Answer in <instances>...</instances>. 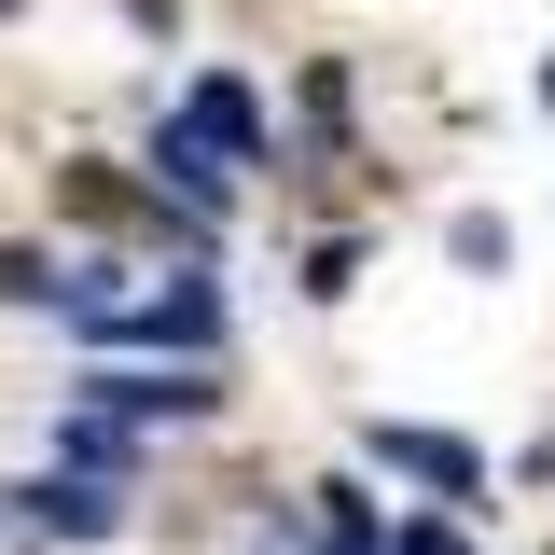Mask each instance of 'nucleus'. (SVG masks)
Wrapping results in <instances>:
<instances>
[{
  "instance_id": "nucleus-1",
  "label": "nucleus",
  "mask_w": 555,
  "mask_h": 555,
  "mask_svg": "<svg viewBox=\"0 0 555 555\" xmlns=\"http://www.w3.org/2000/svg\"><path fill=\"white\" fill-rule=\"evenodd\" d=\"M83 334H98V347H181V361H208V347H222V292H208V278H167V292H112Z\"/></svg>"
},
{
  "instance_id": "nucleus-2",
  "label": "nucleus",
  "mask_w": 555,
  "mask_h": 555,
  "mask_svg": "<svg viewBox=\"0 0 555 555\" xmlns=\"http://www.w3.org/2000/svg\"><path fill=\"white\" fill-rule=\"evenodd\" d=\"M181 139H195L208 167H264V98H250L236 69H195V98H181Z\"/></svg>"
},
{
  "instance_id": "nucleus-3",
  "label": "nucleus",
  "mask_w": 555,
  "mask_h": 555,
  "mask_svg": "<svg viewBox=\"0 0 555 555\" xmlns=\"http://www.w3.org/2000/svg\"><path fill=\"white\" fill-rule=\"evenodd\" d=\"M361 444H375L389 473H416V486H430V500H473V486H486V459H473V444H459V430H403V416H375Z\"/></svg>"
},
{
  "instance_id": "nucleus-4",
  "label": "nucleus",
  "mask_w": 555,
  "mask_h": 555,
  "mask_svg": "<svg viewBox=\"0 0 555 555\" xmlns=\"http://www.w3.org/2000/svg\"><path fill=\"white\" fill-rule=\"evenodd\" d=\"M28 528H42V542H112V528H126V486L42 473V486H28Z\"/></svg>"
},
{
  "instance_id": "nucleus-5",
  "label": "nucleus",
  "mask_w": 555,
  "mask_h": 555,
  "mask_svg": "<svg viewBox=\"0 0 555 555\" xmlns=\"http://www.w3.org/2000/svg\"><path fill=\"white\" fill-rule=\"evenodd\" d=\"M222 389H208L195 361L181 375H83V416H208Z\"/></svg>"
},
{
  "instance_id": "nucleus-6",
  "label": "nucleus",
  "mask_w": 555,
  "mask_h": 555,
  "mask_svg": "<svg viewBox=\"0 0 555 555\" xmlns=\"http://www.w3.org/2000/svg\"><path fill=\"white\" fill-rule=\"evenodd\" d=\"M153 181H167V195L195 208V222H222V195H236V167H208V153H195V139H181V126L153 139Z\"/></svg>"
},
{
  "instance_id": "nucleus-7",
  "label": "nucleus",
  "mask_w": 555,
  "mask_h": 555,
  "mask_svg": "<svg viewBox=\"0 0 555 555\" xmlns=\"http://www.w3.org/2000/svg\"><path fill=\"white\" fill-rule=\"evenodd\" d=\"M56 459H69V473H83V486H126V459H139V430H126V416H69V430H56Z\"/></svg>"
},
{
  "instance_id": "nucleus-8",
  "label": "nucleus",
  "mask_w": 555,
  "mask_h": 555,
  "mask_svg": "<svg viewBox=\"0 0 555 555\" xmlns=\"http://www.w3.org/2000/svg\"><path fill=\"white\" fill-rule=\"evenodd\" d=\"M320 528H334V555H375V500L361 486H320Z\"/></svg>"
},
{
  "instance_id": "nucleus-9",
  "label": "nucleus",
  "mask_w": 555,
  "mask_h": 555,
  "mask_svg": "<svg viewBox=\"0 0 555 555\" xmlns=\"http://www.w3.org/2000/svg\"><path fill=\"white\" fill-rule=\"evenodd\" d=\"M375 555H473V542H459L444 514H403V528H375Z\"/></svg>"
},
{
  "instance_id": "nucleus-10",
  "label": "nucleus",
  "mask_w": 555,
  "mask_h": 555,
  "mask_svg": "<svg viewBox=\"0 0 555 555\" xmlns=\"http://www.w3.org/2000/svg\"><path fill=\"white\" fill-rule=\"evenodd\" d=\"M542 98H555V69H542Z\"/></svg>"
}]
</instances>
